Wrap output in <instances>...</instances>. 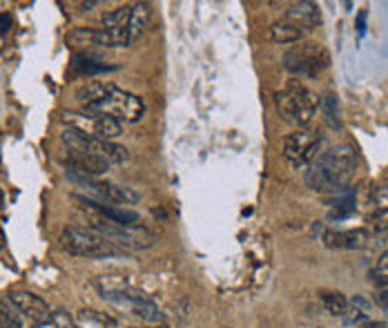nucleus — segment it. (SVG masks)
<instances>
[{
  "instance_id": "nucleus-1",
  "label": "nucleus",
  "mask_w": 388,
  "mask_h": 328,
  "mask_svg": "<svg viewBox=\"0 0 388 328\" xmlns=\"http://www.w3.org/2000/svg\"><path fill=\"white\" fill-rule=\"evenodd\" d=\"M355 168H357V159H355L352 147L337 145L311 163L308 172H306V184L317 192H333L348 186L355 176Z\"/></svg>"
},
{
  "instance_id": "nucleus-2",
  "label": "nucleus",
  "mask_w": 388,
  "mask_h": 328,
  "mask_svg": "<svg viewBox=\"0 0 388 328\" xmlns=\"http://www.w3.org/2000/svg\"><path fill=\"white\" fill-rule=\"evenodd\" d=\"M274 103H277V112H279V117L286 123L303 129L313 121L317 105H319V98L306 85L290 83L288 88L277 92V96H274Z\"/></svg>"
},
{
  "instance_id": "nucleus-3",
  "label": "nucleus",
  "mask_w": 388,
  "mask_h": 328,
  "mask_svg": "<svg viewBox=\"0 0 388 328\" xmlns=\"http://www.w3.org/2000/svg\"><path fill=\"white\" fill-rule=\"evenodd\" d=\"M58 243L65 253L76 255V257H109L117 253V245L112 243L109 239L101 237L99 233L87 231V228H65L58 237Z\"/></svg>"
},
{
  "instance_id": "nucleus-4",
  "label": "nucleus",
  "mask_w": 388,
  "mask_h": 328,
  "mask_svg": "<svg viewBox=\"0 0 388 328\" xmlns=\"http://www.w3.org/2000/svg\"><path fill=\"white\" fill-rule=\"evenodd\" d=\"M87 114H96V117H112L121 123H136L143 119L145 105L136 94H129L123 90H112L107 98H103L101 103H94L85 107Z\"/></svg>"
},
{
  "instance_id": "nucleus-5",
  "label": "nucleus",
  "mask_w": 388,
  "mask_h": 328,
  "mask_svg": "<svg viewBox=\"0 0 388 328\" xmlns=\"http://www.w3.org/2000/svg\"><path fill=\"white\" fill-rule=\"evenodd\" d=\"M330 65L328 49L319 43H301L284 56V68L297 76L315 78Z\"/></svg>"
},
{
  "instance_id": "nucleus-6",
  "label": "nucleus",
  "mask_w": 388,
  "mask_h": 328,
  "mask_svg": "<svg viewBox=\"0 0 388 328\" xmlns=\"http://www.w3.org/2000/svg\"><path fill=\"white\" fill-rule=\"evenodd\" d=\"M319 145H321L319 132H313V129H297V132L286 137L284 157H286V161L290 163V166L306 168L317 159Z\"/></svg>"
},
{
  "instance_id": "nucleus-7",
  "label": "nucleus",
  "mask_w": 388,
  "mask_h": 328,
  "mask_svg": "<svg viewBox=\"0 0 388 328\" xmlns=\"http://www.w3.org/2000/svg\"><path fill=\"white\" fill-rule=\"evenodd\" d=\"M11 304L16 306V310L31 324V326H45L52 322V308L47 306L41 297L25 290L11 292Z\"/></svg>"
},
{
  "instance_id": "nucleus-8",
  "label": "nucleus",
  "mask_w": 388,
  "mask_h": 328,
  "mask_svg": "<svg viewBox=\"0 0 388 328\" xmlns=\"http://www.w3.org/2000/svg\"><path fill=\"white\" fill-rule=\"evenodd\" d=\"M321 241L328 248H346V250H360L364 245H368L370 235L364 228H355V231H330V228H321Z\"/></svg>"
},
{
  "instance_id": "nucleus-9",
  "label": "nucleus",
  "mask_w": 388,
  "mask_h": 328,
  "mask_svg": "<svg viewBox=\"0 0 388 328\" xmlns=\"http://www.w3.org/2000/svg\"><path fill=\"white\" fill-rule=\"evenodd\" d=\"M284 21L295 25L297 29H315L321 23V14L315 3H295L284 16Z\"/></svg>"
},
{
  "instance_id": "nucleus-10",
  "label": "nucleus",
  "mask_w": 388,
  "mask_h": 328,
  "mask_svg": "<svg viewBox=\"0 0 388 328\" xmlns=\"http://www.w3.org/2000/svg\"><path fill=\"white\" fill-rule=\"evenodd\" d=\"M112 90H114V85L109 83H101V80H87L85 85H80L76 90V98L80 103L87 105H94V103H101L103 98H107L112 94Z\"/></svg>"
},
{
  "instance_id": "nucleus-11",
  "label": "nucleus",
  "mask_w": 388,
  "mask_h": 328,
  "mask_svg": "<svg viewBox=\"0 0 388 328\" xmlns=\"http://www.w3.org/2000/svg\"><path fill=\"white\" fill-rule=\"evenodd\" d=\"M150 18H152V9L150 5L145 3H139L132 7V14H129V23H127V34L132 41H136L145 29L150 25Z\"/></svg>"
},
{
  "instance_id": "nucleus-12",
  "label": "nucleus",
  "mask_w": 388,
  "mask_h": 328,
  "mask_svg": "<svg viewBox=\"0 0 388 328\" xmlns=\"http://www.w3.org/2000/svg\"><path fill=\"white\" fill-rule=\"evenodd\" d=\"M132 43L127 29H94V45L99 47H127Z\"/></svg>"
},
{
  "instance_id": "nucleus-13",
  "label": "nucleus",
  "mask_w": 388,
  "mask_h": 328,
  "mask_svg": "<svg viewBox=\"0 0 388 328\" xmlns=\"http://www.w3.org/2000/svg\"><path fill=\"white\" fill-rule=\"evenodd\" d=\"M270 38L274 43H284V45H290V43H299L303 38V31L297 29L295 25H290L286 21H279V23H272L270 25Z\"/></svg>"
},
{
  "instance_id": "nucleus-14",
  "label": "nucleus",
  "mask_w": 388,
  "mask_h": 328,
  "mask_svg": "<svg viewBox=\"0 0 388 328\" xmlns=\"http://www.w3.org/2000/svg\"><path fill=\"white\" fill-rule=\"evenodd\" d=\"M319 107H321V114H323V121L328 123V127L333 129H339L342 127V121H339V101L337 96L326 92L321 98H319Z\"/></svg>"
},
{
  "instance_id": "nucleus-15",
  "label": "nucleus",
  "mask_w": 388,
  "mask_h": 328,
  "mask_svg": "<svg viewBox=\"0 0 388 328\" xmlns=\"http://www.w3.org/2000/svg\"><path fill=\"white\" fill-rule=\"evenodd\" d=\"M72 68L80 74H96V72H107L112 68H107L105 63H101L99 58H94L90 54H76L72 58Z\"/></svg>"
},
{
  "instance_id": "nucleus-16",
  "label": "nucleus",
  "mask_w": 388,
  "mask_h": 328,
  "mask_svg": "<svg viewBox=\"0 0 388 328\" xmlns=\"http://www.w3.org/2000/svg\"><path fill=\"white\" fill-rule=\"evenodd\" d=\"M99 154L109 163V166H114V163H125L129 159L125 147L112 143V141H99Z\"/></svg>"
},
{
  "instance_id": "nucleus-17",
  "label": "nucleus",
  "mask_w": 388,
  "mask_h": 328,
  "mask_svg": "<svg viewBox=\"0 0 388 328\" xmlns=\"http://www.w3.org/2000/svg\"><path fill=\"white\" fill-rule=\"evenodd\" d=\"M321 304L330 315H337V317H342L348 308V300L342 292H321Z\"/></svg>"
},
{
  "instance_id": "nucleus-18",
  "label": "nucleus",
  "mask_w": 388,
  "mask_h": 328,
  "mask_svg": "<svg viewBox=\"0 0 388 328\" xmlns=\"http://www.w3.org/2000/svg\"><path fill=\"white\" fill-rule=\"evenodd\" d=\"M132 7H119L103 16V29H127Z\"/></svg>"
},
{
  "instance_id": "nucleus-19",
  "label": "nucleus",
  "mask_w": 388,
  "mask_h": 328,
  "mask_svg": "<svg viewBox=\"0 0 388 328\" xmlns=\"http://www.w3.org/2000/svg\"><path fill=\"white\" fill-rule=\"evenodd\" d=\"M0 328H23L21 315L16 313V306L11 300L0 302Z\"/></svg>"
},
{
  "instance_id": "nucleus-20",
  "label": "nucleus",
  "mask_w": 388,
  "mask_h": 328,
  "mask_svg": "<svg viewBox=\"0 0 388 328\" xmlns=\"http://www.w3.org/2000/svg\"><path fill=\"white\" fill-rule=\"evenodd\" d=\"M132 310H134V315L148 319V322H161V319H163V317H161V313H158V308L152 302H148V300H134L132 302Z\"/></svg>"
},
{
  "instance_id": "nucleus-21",
  "label": "nucleus",
  "mask_w": 388,
  "mask_h": 328,
  "mask_svg": "<svg viewBox=\"0 0 388 328\" xmlns=\"http://www.w3.org/2000/svg\"><path fill=\"white\" fill-rule=\"evenodd\" d=\"M370 203H373L377 210H388V181L379 184L373 194H370Z\"/></svg>"
},
{
  "instance_id": "nucleus-22",
  "label": "nucleus",
  "mask_w": 388,
  "mask_h": 328,
  "mask_svg": "<svg viewBox=\"0 0 388 328\" xmlns=\"http://www.w3.org/2000/svg\"><path fill=\"white\" fill-rule=\"evenodd\" d=\"M52 324H54V328H78L74 324V319L70 317V313H65V310H56V313H52Z\"/></svg>"
},
{
  "instance_id": "nucleus-23",
  "label": "nucleus",
  "mask_w": 388,
  "mask_h": 328,
  "mask_svg": "<svg viewBox=\"0 0 388 328\" xmlns=\"http://www.w3.org/2000/svg\"><path fill=\"white\" fill-rule=\"evenodd\" d=\"M11 27V16L9 14H0V34H7Z\"/></svg>"
},
{
  "instance_id": "nucleus-24",
  "label": "nucleus",
  "mask_w": 388,
  "mask_h": 328,
  "mask_svg": "<svg viewBox=\"0 0 388 328\" xmlns=\"http://www.w3.org/2000/svg\"><path fill=\"white\" fill-rule=\"evenodd\" d=\"M377 268L382 270V273H388V250L379 257V261H377Z\"/></svg>"
},
{
  "instance_id": "nucleus-25",
  "label": "nucleus",
  "mask_w": 388,
  "mask_h": 328,
  "mask_svg": "<svg viewBox=\"0 0 388 328\" xmlns=\"http://www.w3.org/2000/svg\"><path fill=\"white\" fill-rule=\"evenodd\" d=\"M357 27H360V34L364 36V31H366V11H360V16H357Z\"/></svg>"
},
{
  "instance_id": "nucleus-26",
  "label": "nucleus",
  "mask_w": 388,
  "mask_h": 328,
  "mask_svg": "<svg viewBox=\"0 0 388 328\" xmlns=\"http://www.w3.org/2000/svg\"><path fill=\"white\" fill-rule=\"evenodd\" d=\"M377 286H379V290H384V292H388V275H379L377 277Z\"/></svg>"
},
{
  "instance_id": "nucleus-27",
  "label": "nucleus",
  "mask_w": 388,
  "mask_h": 328,
  "mask_svg": "<svg viewBox=\"0 0 388 328\" xmlns=\"http://www.w3.org/2000/svg\"><path fill=\"white\" fill-rule=\"evenodd\" d=\"M366 328H388V324H384V322H370V324H366Z\"/></svg>"
},
{
  "instance_id": "nucleus-28",
  "label": "nucleus",
  "mask_w": 388,
  "mask_h": 328,
  "mask_svg": "<svg viewBox=\"0 0 388 328\" xmlns=\"http://www.w3.org/2000/svg\"><path fill=\"white\" fill-rule=\"evenodd\" d=\"M5 233H3V228H0V253H3V248H5Z\"/></svg>"
},
{
  "instance_id": "nucleus-29",
  "label": "nucleus",
  "mask_w": 388,
  "mask_h": 328,
  "mask_svg": "<svg viewBox=\"0 0 388 328\" xmlns=\"http://www.w3.org/2000/svg\"><path fill=\"white\" fill-rule=\"evenodd\" d=\"M3 206H5V192L0 188V210H3Z\"/></svg>"
},
{
  "instance_id": "nucleus-30",
  "label": "nucleus",
  "mask_w": 388,
  "mask_h": 328,
  "mask_svg": "<svg viewBox=\"0 0 388 328\" xmlns=\"http://www.w3.org/2000/svg\"><path fill=\"white\" fill-rule=\"evenodd\" d=\"M384 239H388V231H386V233H384Z\"/></svg>"
},
{
  "instance_id": "nucleus-31",
  "label": "nucleus",
  "mask_w": 388,
  "mask_h": 328,
  "mask_svg": "<svg viewBox=\"0 0 388 328\" xmlns=\"http://www.w3.org/2000/svg\"><path fill=\"white\" fill-rule=\"evenodd\" d=\"M156 328H168V326H156Z\"/></svg>"
}]
</instances>
